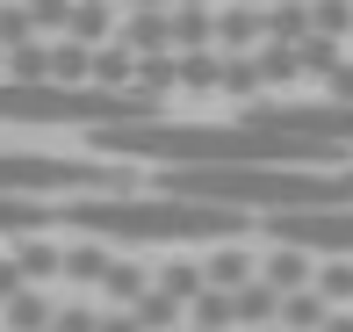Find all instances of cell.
<instances>
[{
    "instance_id": "484cf974",
    "label": "cell",
    "mask_w": 353,
    "mask_h": 332,
    "mask_svg": "<svg viewBox=\"0 0 353 332\" xmlns=\"http://www.w3.org/2000/svg\"><path fill=\"white\" fill-rule=\"evenodd\" d=\"M238 8H274V0H238Z\"/></svg>"
},
{
    "instance_id": "8992f818",
    "label": "cell",
    "mask_w": 353,
    "mask_h": 332,
    "mask_svg": "<svg viewBox=\"0 0 353 332\" xmlns=\"http://www.w3.org/2000/svg\"><path fill=\"white\" fill-rule=\"evenodd\" d=\"M260 282H274L281 296L310 289V282H317V253H303V246H267V253H260Z\"/></svg>"
},
{
    "instance_id": "5bb4252c",
    "label": "cell",
    "mask_w": 353,
    "mask_h": 332,
    "mask_svg": "<svg viewBox=\"0 0 353 332\" xmlns=\"http://www.w3.org/2000/svg\"><path fill=\"white\" fill-rule=\"evenodd\" d=\"M130 311H137V325H144V332H188V304H181V296H166L159 282L137 296Z\"/></svg>"
},
{
    "instance_id": "ba28073f",
    "label": "cell",
    "mask_w": 353,
    "mask_h": 332,
    "mask_svg": "<svg viewBox=\"0 0 353 332\" xmlns=\"http://www.w3.org/2000/svg\"><path fill=\"white\" fill-rule=\"evenodd\" d=\"M202 275H210V289L238 296L252 275H260V253H245V246H202Z\"/></svg>"
},
{
    "instance_id": "d6986e66",
    "label": "cell",
    "mask_w": 353,
    "mask_h": 332,
    "mask_svg": "<svg viewBox=\"0 0 353 332\" xmlns=\"http://www.w3.org/2000/svg\"><path fill=\"white\" fill-rule=\"evenodd\" d=\"M94 325H101V304H94L87 289L58 296V318H51V332H94Z\"/></svg>"
},
{
    "instance_id": "2e32d148",
    "label": "cell",
    "mask_w": 353,
    "mask_h": 332,
    "mask_svg": "<svg viewBox=\"0 0 353 332\" xmlns=\"http://www.w3.org/2000/svg\"><path fill=\"white\" fill-rule=\"evenodd\" d=\"M152 282H159V289H166V296H181L188 311H195V296L210 289V275H202V253H195V260H181V253H173L166 267H152Z\"/></svg>"
},
{
    "instance_id": "5b68a950",
    "label": "cell",
    "mask_w": 353,
    "mask_h": 332,
    "mask_svg": "<svg viewBox=\"0 0 353 332\" xmlns=\"http://www.w3.org/2000/svg\"><path fill=\"white\" fill-rule=\"evenodd\" d=\"M281 304H288V296L274 289V282H260V275H252L245 289L231 296V311H238V332H281Z\"/></svg>"
},
{
    "instance_id": "7c38bea8",
    "label": "cell",
    "mask_w": 353,
    "mask_h": 332,
    "mask_svg": "<svg viewBox=\"0 0 353 332\" xmlns=\"http://www.w3.org/2000/svg\"><path fill=\"white\" fill-rule=\"evenodd\" d=\"M181 94H223V51H173Z\"/></svg>"
},
{
    "instance_id": "9a60e30c",
    "label": "cell",
    "mask_w": 353,
    "mask_h": 332,
    "mask_svg": "<svg viewBox=\"0 0 353 332\" xmlns=\"http://www.w3.org/2000/svg\"><path fill=\"white\" fill-rule=\"evenodd\" d=\"M144 289H152V267H137L130 253H123V260L108 267V282H101V304H108V311H130Z\"/></svg>"
},
{
    "instance_id": "e0dca14e",
    "label": "cell",
    "mask_w": 353,
    "mask_h": 332,
    "mask_svg": "<svg viewBox=\"0 0 353 332\" xmlns=\"http://www.w3.org/2000/svg\"><path fill=\"white\" fill-rule=\"evenodd\" d=\"M173 51H216V8H173Z\"/></svg>"
},
{
    "instance_id": "7402d4cb",
    "label": "cell",
    "mask_w": 353,
    "mask_h": 332,
    "mask_svg": "<svg viewBox=\"0 0 353 332\" xmlns=\"http://www.w3.org/2000/svg\"><path fill=\"white\" fill-rule=\"evenodd\" d=\"M94 332H144V325H137V311H101V325H94Z\"/></svg>"
},
{
    "instance_id": "603a6c76",
    "label": "cell",
    "mask_w": 353,
    "mask_h": 332,
    "mask_svg": "<svg viewBox=\"0 0 353 332\" xmlns=\"http://www.w3.org/2000/svg\"><path fill=\"white\" fill-rule=\"evenodd\" d=\"M173 0H123V14H166Z\"/></svg>"
},
{
    "instance_id": "3957f363",
    "label": "cell",
    "mask_w": 353,
    "mask_h": 332,
    "mask_svg": "<svg viewBox=\"0 0 353 332\" xmlns=\"http://www.w3.org/2000/svg\"><path fill=\"white\" fill-rule=\"evenodd\" d=\"M267 246H303V253H339L353 260V202L346 210H281V217H260Z\"/></svg>"
},
{
    "instance_id": "277c9868",
    "label": "cell",
    "mask_w": 353,
    "mask_h": 332,
    "mask_svg": "<svg viewBox=\"0 0 353 332\" xmlns=\"http://www.w3.org/2000/svg\"><path fill=\"white\" fill-rule=\"evenodd\" d=\"M116 260H123V253L108 246V239H79V231L65 239V282H72V289H94V296H101V282H108Z\"/></svg>"
},
{
    "instance_id": "30bf717a",
    "label": "cell",
    "mask_w": 353,
    "mask_h": 332,
    "mask_svg": "<svg viewBox=\"0 0 353 332\" xmlns=\"http://www.w3.org/2000/svg\"><path fill=\"white\" fill-rule=\"evenodd\" d=\"M51 318H58V296L51 289H22V296L0 304V332H51Z\"/></svg>"
},
{
    "instance_id": "ffe728a7",
    "label": "cell",
    "mask_w": 353,
    "mask_h": 332,
    "mask_svg": "<svg viewBox=\"0 0 353 332\" xmlns=\"http://www.w3.org/2000/svg\"><path fill=\"white\" fill-rule=\"evenodd\" d=\"M22 8L37 22V37H65V22H72V0H22Z\"/></svg>"
},
{
    "instance_id": "44dd1931",
    "label": "cell",
    "mask_w": 353,
    "mask_h": 332,
    "mask_svg": "<svg viewBox=\"0 0 353 332\" xmlns=\"http://www.w3.org/2000/svg\"><path fill=\"white\" fill-rule=\"evenodd\" d=\"M29 37H37L29 8H22V0H0V51H14V43H29Z\"/></svg>"
},
{
    "instance_id": "7a4b0ae2",
    "label": "cell",
    "mask_w": 353,
    "mask_h": 332,
    "mask_svg": "<svg viewBox=\"0 0 353 332\" xmlns=\"http://www.w3.org/2000/svg\"><path fill=\"white\" fill-rule=\"evenodd\" d=\"M130 188L116 159H65V152H0V195L22 202H72V195H108Z\"/></svg>"
},
{
    "instance_id": "52a82bcc",
    "label": "cell",
    "mask_w": 353,
    "mask_h": 332,
    "mask_svg": "<svg viewBox=\"0 0 353 332\" xmlns=\"http://www.w3.org/2000/svg\"><path fill=\"white\" fill-rule=\"evenodd\" d=\"M260 43H267V8L223 0L216 8V51H260Z\"/></svg>"
},
{
    "instance_id": "d4e9b609",
    "label": "cell",
    "mask_w": 353,
    "mask_h": 332,
    "mask_svg": "<svg viewBox=\"0 0 353 332\" xmlns=\"http://www.w3.org/2000/svg\"><path fill=\"white\" fill-rule=\"evenodd\" d=\"M188 332H231V325H188Z\"/></svg>"
},
{
    "instance_id": "8fae6325",
    "label": "cell",
    "mask_w": 353,
    "mask_h": 332,
    "mask_svg": "<svg viewBox=\"0 0 353 332\" xmlns=\"http://www.w3.org/2000/svg\"><path fill=\"white\" fill-rule=\"evenodd\" d=\"M37 231H58V202L0 195V239H37Z\"/></svg>"
},
{
    "instance_id": "ac0fdd59",
    "label": "cell",
    "mask_w": 353,
    "mask_h": 332,
    "mask_svg": "<svg viewBox=\"0 0 353 332\" xmlns=\"http://www.w3.org/2000/svg\"><path fill=\"white\" fill-rule=\"evenodd\" d=\"M317 289H325L339 311H353V260H339V253H317Z\"/></svg>"
},
{
    "instance_id": "9c48e42d",
    "label": "cell",
    "mask_w": 353,
    "mask_h": 332,
    "mask_svg": "<svg viewBox=\"0 0 353 332\" xmlns=\"http://www.w3.org/2000/svg\"><path fill=\"white\" fill-rule=\"evenodd\" d=\"M116 43H123V51H137V58H166V51H173V8H166V14H123Z\"/></svg>"
},
{
    "instance_id": "6da1fadb",
    "label": "cell",
    "mask_w": 353,
    "mask_h": 332,
    "mask_svg": "<svg viewBox=\"0 0 353 332\" xmlns=\"http://www.w3.org/2000/svg\"><path fill=\"white\" fill-rule=\"evenodd\" d=\"M58 224L79 239H108V246H238L260 217L173 195V188H108V195L58 202Z\"/></svg>"
},
{
    "instance_id": "cb8c5ba5",
    "label": "cell",
    "mask_w": 353,
    "mask_h": 332,
    "mask_svg": "<svg viewBox=\"0 0 353 332\" xmlns=\"http://www.w3.org/2000/svg\"><path fill=\"white\" fill-rule=\"evenodd\" d=\"M325 332H353V311H332V318H325Z\"/></svg>"
},
{
    "instance_id": "4fadbf2b",
    "label": "cell",
    "mask_w": 353,
    "mask_h": 332,
    "mask_svg": "<svg viewBox=\"0 0 353 332\" xmlns=\"http://www.w3.org/2000/svg\"><path fill=\"white\" fill-rule=\"evenodd\" d=\"M332 311H339V304H332V296L310 282V289H296V296L281 304V332H325V318H332Z\"/></svg>"
}]
</instances>
